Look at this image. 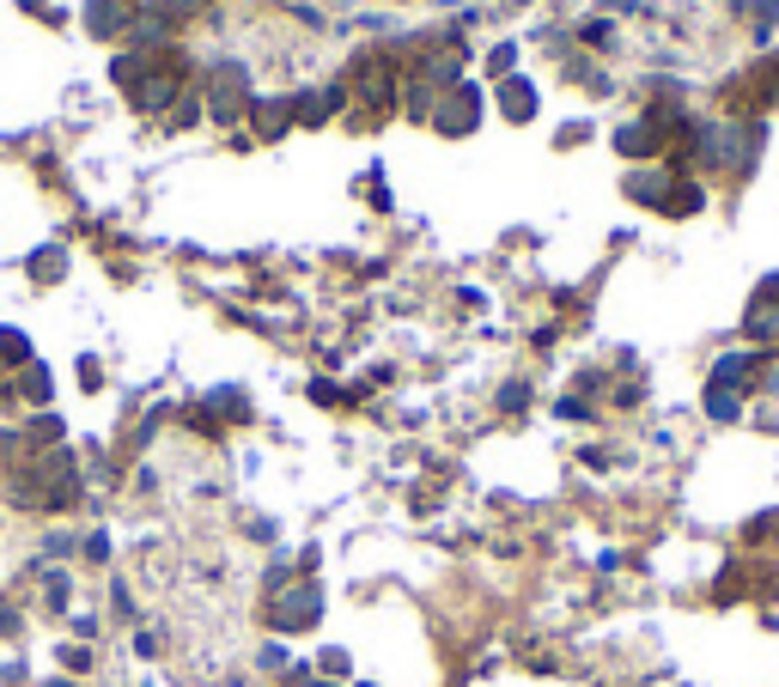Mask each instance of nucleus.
Returning a JSON list of instances; mask_svg holds the SVG:
<instances>
[{
  "label": "nucleus",
  "instance_id": "9b49d317",
  "mask_svg": "<svg viewBox=\"0 0 779 687\" xmlns=\"http://www.w3.org/2000/svg\"><path fill=\"white\" fill-rule=\"evenodd\" d=\"M43 687H73V681H68V676H56V681H43Z\"/></svg>",
  "mask_w": 779,
  "mask_h": 687
},
{
  "label": "nucleus",
  "instance_id": "1a4fd4ad",
  "mask_svg": "<svg viewBox=\"0 0 779 687\" xmlns=\"http://www.w3.org/2000/svg\"><path fill=\"white\" fill-rule=\"evenodd\" d=\"M263 669H287V645H268V651H263Z\"/></svg>",
  "mask_w": 779,
  "mask_h": 687
},
{
  "label": "nucleus",
  "instance_id": "f03ea898",
  "mask_svg": "<svg viewBox=\"0 0 779 687\" xmlns=\"http://www.w3.org/2000/svg\"><path fill=\"white\" fill-rule=\"evenodd\" d=\"M0 366H31V341H24L19 329H0Z\"/></svg>",
  "mask_w": 779,
  "mask_h": 687
},
{
  "label": "nucleus",
  "instance_id": "7ed1b4c3",
  "mask_svg": "<svg viewBox=\"0 0 779 687\" xmlns=\"http://www.w3.org/2000/svg\"><path fill=\"white\" fill-rule=\"evenodd\" d=\"M24 396H31V401H49V390H56V378H49V371L43 366H37V359H31V366H24Z\"/></svg>",
  "mask_w": 779,
  "mask_h": 687
},
{
  "label": "nucleus",
  "instance_id": "20e7f679",
  "mask_svg": "<svg viewBox=\"0 0 779 687\" xmlns=\"http://www.w3.org/2000/svg\"><path fill=\"white\" fill-rule=\"evenodd\" d=\"M749 335H768V341H779V310H761V317H749Z\"/></svg>",
  "mask_w": 779,
  "mask_h": 687
},
{
  "label": "nucleus",
  "instance_id": "423d86ee",
  "mask_svg": "<svg viewBox=\"0 0 779 687\" xmlns=\"http://www.w3.org/2000/svg\"><path fill=\"white\" fill-rule=\"evenodd\" d=\"M80 548H86V560H110V541H103V529H98V536H86Z\"/></svg>",
  "mask_w": 779,
  "mask_h": 687
},
{
  "label": "nucleus",
  "instance_id": "39448f33",
  "mask_svg": "<svg viewBox=\"0 0 779 687\" xmlns=\"http://www.w3.org/2000/svg\"><path fill=\"white\" fill-rule=\"evenodd\" d=\"M49 608H56V615L68 608V578H61V572H49Z\"/></svg>",
  "mask_w": 779,
  "mask_h": 687
},
{
  "label": "nucleus",
  "instance_id": "0eeeda50",
  "mask_svg": "<svg viewBox=\"0 0 779 687\" xmlns=\"http://www.w3.org/2000/svg\"><path fill=\"white\" fill-rule=\"evenodd\" d=\"M323 676H347V651H323Z\"/></svg>",
  "mask_w": 779,
  "mask_h": 687
},
{
  "label": "nucleus",
  "instance_id": "6e6552de",
  "mask_svg": "<svg viewBox=\"0 0 779 687\" xmlns=\"http://www.w3.org/2000/svg\"><path fill=\"white\" fill-rule=\"evenodd\" d=\"M135 651L140 657H159V633H135Z\"/></svg>",
  "mask_w": 779,
  "mask_h": 687
},
{
  "label": "nucleus",
  "instance_id": "9d476101",
  "mask_svg": "<svg viewBox=\"0 0 779 687\" xmlns=\"http://www.w3.org/2000/svg\"><path fill=\"white\" fill-rule=\"evenodd\" d=\"M293 687H342V681H310V676H298Z\"/></svg>",
  "mask_w": 779,
  "mask_h": 687
},
{
  "label": "nucleus",
  "instance_id": "f257e3e1",
  "mask_svg": "<svg viewBox=\"0 0 779 687\" xmlns=\"http://www.w3.org/2000/svg\"><path fill=\"white\" fill-rule=\"evenodd\" d=\"M317 615H323V590H317V585H298L293 596H280L275 627H280V633H305V627H317Z\"/></svg>",
  "mask_w": 779,
  "mask_h": 687
}]
</instances>
